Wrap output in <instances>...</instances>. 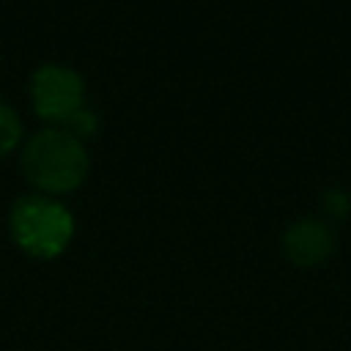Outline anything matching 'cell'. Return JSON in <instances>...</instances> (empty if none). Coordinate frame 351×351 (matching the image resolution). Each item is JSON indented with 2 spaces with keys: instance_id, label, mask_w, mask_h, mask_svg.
<instances>
[{
  "instance_id": "cell-1",
  "label": "cell",
  "mask_w": 351,
  "mask_h": 351,
  "mask_svg": "<svg viewBox=\"0 0 351 351\" xmlns=\"http://www.w3.org/2000/svg\"><path fill=\"white\" fill-rule=\"evenodd\" d=\"M22 170L27 181L44 192H69L82 184L88 173V154L71 132L44 129L27 140L22 151Z\"/></svg>"
},
{
  "instance_id": "cell-2",
  "label": "cell",
  "mask_w": 351,
  "mask_h": 351,
  "mask_svg": "<svg viewBox=\"0 0 351 351\" xmlns=\"http://www.w3.org/2000/svg\"><path fill=\"white\" fill-rule=\"evenodd\" d=\"M11 233L25 252L36 258H55L71 241L74 219L60 203L27 195L11 208Z\"/></svg>"
},
{
  "instance_id": "cell-3",
  "label": "cell",
  "mask_w": 351,
  "mask_h": 351,
  "mask_svg": "<svg viewBox=\"0 0 351 351\" xmlns=\"http://www.w3.org/2000/svg\"><path fill=\"white\" fill-rule=\"evenodd\" d=\"M33 107L47 121H69L85 96L82 77L66 66H41L30 80Z\"/></svg>"
},
{
  "instance_id": "cell-4",
  "label": "cell",
  "mask_w": 351,
  "mask_h": 351,
  "mask_svg": "<svg viewBox=\"0 0 351 351\" xmlns=\"http://www.w3.org/2000/svg\"><path fill=\"white\" fill-rule=\"evenodd\" d=\"M335 247L332 230L318 219H299L285 233V252L299 266L321 263Z\"/></svg>"
},
{
  "instance_id": "cell-5",
  "label": "cell",
  "mask_w": 351,
  "mask_h": 351,
  "mask_svg": "<svg viewBox=\"0 0 351 351\" xmlns=\"http://www.w3.org/2000/svg\"><path fill=\"white\" fill-rule=\"evenodd\" d=\"M19 134H22V123H19L16 112L0 101V156L8 154L19 143Z\"/></svg>"
},
{
  "instance_id": "cell-6",
  "label": "cell",
  "mask_w": 351,
  "mask_h": 351,
  "mask_svg": "<svg viewBox=\"0 0 351 351\" xmlns=\"http://www.w3.org/2000/svg\"><path fill=\"white\" fill-rule=\"evenodd\" d=\"M69 123H71L74 132H80V134H93V132H96V115H93L90 110H85V107H80V110L69 118Z\"/></svg>"
}]
</instances>
